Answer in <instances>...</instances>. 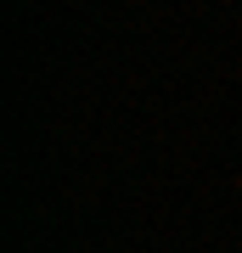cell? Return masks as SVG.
Wrapping results in <instances>:
<instances>
[]
</instances>
